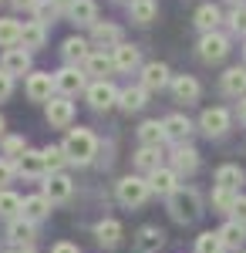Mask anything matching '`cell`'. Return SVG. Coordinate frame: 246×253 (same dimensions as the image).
I'll return each instance as SVG.
<instances>
[{
  "label": "cell",
  "mask_w": 246,
  "mask_h": 253,
  "mask_svg": "<svg viewBox=\"0 0 246 253\" xmlns=\"http://www.w3.org/2000/svg\"><path fill=\"white\" fill-rule=\"evenodd\" d=\"M162 128H165V138H172V142H186V138L192 135V122L186 115H169V118H162Z\"/></svg>",
  "instance_id": "cell-19"
},
{
  "label": "cell",
  "mask_w": 246,
  "mask_h": 253,
  "mask_svg": "<svg viewBox=\"0 0 246 253\" xmlns=\"http://www.w3.org/2000/svg\"><path fill=\"white\" fill-rule=\"evenodd\" d=\"M95 236L101 247H118L122 243V223L118 219H101L95 226Z\"/></svg>",
  "instance_id": "cell-28"
},
{
  "label": "cell",
  "mask_w": 246,
  "mask_h": 253,
  "mask_svg": "<svg viewBox=\"0 0 246 253\" xmlns=\"http://www.w3.org/2000/svg\"><path fill=\"white\" fill-rule=\"evenodd\" d=\"M51 213V199L41 193V196H24V206H20V216L31 219V223H41L44 216Z\"/></svg>",
  "instance_id": "cell-17"
},
{
  "label": "cell",
  "mask_w": 246,
  "mask_h": 253,
  "mask_svg": "<svg viewBox=\"0 0 246 253\" xmlns=\"http://www.w3.org/2000/svg\"><path fill=\"white\" fill-rule=\"evenodd\" d=\"M0 142H3V156L7 159H20L24 152H27V142H24L20 135H3Z\"/></svg>",
  "instance_id": "cell-41"
},
{
  "label": "cell",
  "mask_w": 246,
  "mask_h": 253,
  "mask_svg": "<svg viewBox=\"0 0 246 253\" xmlns=\"http://www.w3.org/2000/svg\"><path fill=\"white\" fill-rule=\"evenodd\" d=\"M138 64H142V54H138L135 44H118L115 47V68L118 71H135Z\"/></svg>",
  "instance_id": "cell-27"
},
{
  "label": "cell",
  "mask_w": 246,
  "mask_h": 253,
  "mask_svg": "<svg viewBox=\"0 0 246 253\" xmlns=\"http://www.w3.org/2000/svg\"><path fill=\"white\" fill-rule=\"evenodd\" d=\"M149 186H152V193H159V196H172L179 189V172L175 169H155Z\"/></svg>",
  "instance_id": "cell-18"
},
{
  "label": "cell",
  "mask_w": 246,
  "mask_h": 253,
  "mask_svg": "<svg viewBox=\"0 0 246 253\" xmlns=\"http://www.w3.org/2000/svg\"><path fill=\"white\" fill-rule=\"evenodd\" d=\"M51 3H54L57 10H61V7H64V10H68V7H71V3H75V0H51Z\"/></svg>",
  "instance_id": "cell-49"
},
{
  "label": "cell",
  "mask_w": 246,
  "mask_h": 253,
  "mask_svg": "<svg viewBox=\"0 0 246 253\" xmlns=\"http://www.w3.org/2000/svg\"><path fill=\"white\" fill-rule=\"evenodd\" d=\"M3 253H34L31 247H10V250H3Z\"/></svg>",
  "instance_id": "cell-51"
},
{
  "label": "cell",
  "mask_w": 246,
  "mask_h": 253,
  "mask_svg": "<svg viewBox=\"0 0 246 253\" xmlns=\"http://www.w3.org/2000/svg\"><path fill=\"white\" fill-rule=\"evenodd\" d=\"M17 172H24L27 179H41V175L47 172L44 152H38V149H27V152H24V156L17 159Z\"/></svg>",
  "instance_id": "cell-16"
},
{
  "label": "cell",
  "mask_w": 246,
  "mask_h": 253,
  "mask_svg": "<svg viewBox=\"0 0 246 253\" xmlns=\"http://www.w3.org/2000/svg\"><path fill=\"white\" fill-rule=\"evenodd\" d=\"M3 128H7V122H3V115H0V138H3Z\"/></svg>",
  "instance_id": "cell-52"
},
{
  "label": "cell",
  "mask_w": 246,
  "mask_h": 253,
  "mask_svg": "<svg viewBox=\"0 0 246 253\" xmlns=\"http://www.w3.org/2000/svg\"><path fill=\"white\" fill-rule=\"evenodd\" d=\"M64 152H68V162H78V166H88L98 152V138L91 128H71L68 138H64Z\"/></svg>",
  "instance_id": "cell-1"
},
{
  "label": "cell",
  "mask_w": 246,
  "mask_h": 253,
  "mask_svg": "<svg viewBox=\"0 0 246 253\" xmlns=\"http://www.w3.org/2000/svg\"><path fill=\"white\" fill-rule=\"evenodd\" d=\"M20 31H24V24L3 17L0 20V47H17L20 44Z\"/></svg>",
  "instance_id": "cell-36"
},
{
  "label": "cell",
  "mask_w": 246,
  "mask_h": 253,
  "mask_svg": "<svg viewBox=\"0 0 246 253\" xmlns=\"http://www.w3.org/2000/svg\"><path fill=\"white\" fill-rule=\"evenodd\" d=\"M219 20H223V14H219V7H212V3H203V7L196 10V27L206 31V34H212V31L219 27Z\"/></svg>",
  "instance_id": "cell-31"
},
{
  "label": "cell",
  "mask_w": 246,
  "mask_h": 253,
  "mask_svg": "<svg viewBox=\"0 0 246 253\" xmlns=\"http://www.w3.org/2000/svg\"><path fill=\"white\" fill-rule=\"evenodd\" d=\"M172 169L179 175H192L199 169V152H196L192 145H175V152H172Z\"/></svg>",
  "instance_id": "cell-14"
},
{
  "label": "cell",
  "mask_w": 246,
  "mask_h": 253,
  "mask_svg": "<svg viewBox=\"0 0 246 253\" xmlns=\"http://www.w3.org/2000/svg\"><path fill=\"white\" fill-rule=\"evenodd\" d=\"M51 253H78V247L75 243H54V250Z\"/></svg>",
  "instance_id": "cell-48"
},
{
  "label": "cell",
  "mask_w": 246,
  "mask_h": 253,
  "mask_svg": "<svg viewBox=\"0 0 246 253\" xmlns=\"http://www.w3.org/2000/svg\"><path fill=\"white\" fill-rule=\"evenodd\" d=\"M7 236H10V243H14V247H31V243L38 240V230H34V223H31V219L17 216V219H10Z\"/></svg>",
  "instance_id": "cell-13"
},
{
  "label": "cell",
  "mask_w": 246,
  "mask_h": 253,
  "mask_svg": "<svg viewBox=\"0 0 246 253\" xmlns=\"http://www.w3.org/2000/svg\"><path fill=\"white\" fill-rule=\"evenodd\" d=\"M27 98H31V101H51V98H54V75L34 71V75L27 78Z\"/></svg>",
  "instance_id": "cell-9"
},
{
  "label": "cell",
  "mask_w": 246,
  "mask_h": 253,
  "mask_svg": "<svg viewBox=\"0 0 246 253\" xmlns=\"http://www.w3.org/2000/svg\"><path fill=\"white\" fill-rule=\"evenodd\" d=\"M10 91H14V78L0 68V101H7V98H10Z\"/></svg>",
  "instance_id": "cell-45"
},
{
  "label": "cell",
  "mask_w": 246,
  "mask_h": 253,
  "mask_svg": "<svg viewBox=\"0 0 246 253\" xmlns=\"http://www.w3.org/2000/svg\"><path fill=\"white\" fill-rule=\"evenodd\" d=\"M199 128H203L209 138L226 135V128H229V112H226V108H206V112H203V118H199Z\"/></svg>",
  "instance_id": "cell-7"
},
{
  "label": "cell",
  "mask_w": 246,
  "mask_h": 253,
  "mask_svg": "<svg viewBox=\"0 0 246 253\" xmlns=\"http://www.w3.org/2000/svg\"><path fill=\"white\" fill-rule=\"evenodd\" d=\"M165 84H169V68H165L162 61L142 64V88H145V91H159V88H165Z\"/></svg>",
  "instance_id": "cell-10"
},
{
  "label": "cell",
  "mask_w": 246,
  "mask_h": 253,
  "mask_svg": "<svg viewBox=\"0 0 246 253\" xmlns=\"http://www.w3.org/2000/svg\"><path fill=\"white\" fill-rule=\"evenodd\" d=\"M162 243H165V233H162L159 226H142V230H138V240H135L138 253H155Z\"/></svg>",
  "instance_id": "cell-25"
},
{
  "label": "cell",
  "mask_w": 246,
  "mask_h": 253,
  "mask_svg": "<svg viewBox=\"0 0 246 253\" xmlns=\"http://www.w3.org/2000/svg\"><path fill=\"white\" fill-rule=\"evenodd\" d=\"M44 41H47V31H44V24H38V20L24 24V31H20V47H27V51H38V47H44Z\"/></svg>",
  "instance_id": "cell-26"
},
{
  "label": "cell",
  "mask_w": 246,
  "mask_h": 253,
  "mask_svg": "<svg viewBox=\"0 0 246 253\" xmlns=\"http://www.w3.org/2000/svg\"><path fill=\"white\" fill-rule=\"evenodd\" d=\"M135 166H138L142 172H155V169H162V149H149V145H142L138 156H135Z\"/></svg>",
  "instance_id": "cell-34"
},
{
  "label": "cell",
  "mask_w": 246,
  "mask_h": 253,
  "mask_svg": "<svg viewBox=\"0 0 246 253\" xmlns=\"http://www.w3.org/2000/svg\"><path fill=\"white\" fill-rule=\"evenodd\" d=\"M68 17L75 20L78 27H95L98 24V3L95 0H75L68 7Z\"/></svg>",
  "instance_id": "cell-15"
},
{
  "label": "cell",
  "mask_w": 246,
  "mask_h": 253,
  "mask_svg": "<svg viewBox=\"0 0 246 253\" xmlns=\"http://www.w3.org/2000/svg\"><path fill=\"white\" fill-rule=\"evenodd\" d=\"M61 54H64V61L75 68V64H84V61L91 58V51H88V41L84 38H68L64 41V47H61Z\"/></svg>",
  "instance_id": "cell-21"
},
{
  "label": "cell",
  "mask_w": 246,
  "mask_h": 253,
  "mask_svg": "<svg viewBox=\"0 0 246 253\" xmlns=\"http://www.w3.org/2000/svg\"><path fill=\"white\" fill-rule=\"evenodd\" d=\"M233 219L246 226V196H240V199H236V206H233Z\"/></svg>",
  "instance_id": "cell-46"
},
{
  "label": "cell",
  "mask_w": 246,
  "mask_h": 253,
  "mask_svg": "<svg viewBox=\"0 0 246 253\" xmlns=\"http://www.w3.org/2000/svg\"><path fill=\"white\" fill-rule=\"evenodd\" d=\"M91 41L98 47H118L122 44V27L118 24H95L91 27Z\"/></svg>",
  "instance_id": "cell-22"
},
{
  "label": "cell",
  "mask_w": 246,
  "mask_h": 253,
  "mask_svg": "<svg viewBox=\"0 0 246 253\" xmlns=\"http://www.w3.org/2000/svg\"><path fill=\"white\" fill-rule=\"evenodd\" d=\"M71 179L64 172H51V175H44V196L51 199V203H64L68 196H71Z\"/></svg>",
  "instance_id": "cell-12"
},
{
  "label": "cell",
  "mask_w": 246,
  "mask_h": 253,
  "mask_svg": "<svg viewBox=\"0 0 246 253\" xmlns=\"http://www.w3.org/2000/svg\"><path fill=\"white\" fill-rule=\"evenodd\" d=\"M229 24H233V31L246 34V7H236V10H233V17H229Z\"/></svg>",
  "instance_id": "cell-44"
},
{
  "label": "cell",
  "mask_w": 246,
  "mask_h": 253,
  "mask_svg": "<svg viewBox=\"0 0 246 253\" xmlns=\"http://www.w3.org/2000/svg\"><path fill=\"white\" fill-rule=\"evenodd\" d=\"M236 199H240V193H233V189H223V186L212 189V206H216L219 213H233Z\"/></svg>",
  "instance_id": "cell-38"
},
{
  "label": "cell",
  "mask_w": 246,
  "mask_h": 253,
  "mask_svg": "<svg viewBox=\"0 0 246 253\" xmlns=\"http://www.w3.org/2000/svg\"><path fill=\"white\" fill-rule=\"evenodd\" d=\"M243 58H246V47H243Z\"/></svg>",
  "instance_id": "cell-54"
},
{
  "label": "cell",
  "mask_w": 246,
  "mask_h": 253,
  "mask_svg": "<svg viewBox=\"0 0 246 253\" xmlns=\"http://www.w3.org/2000/svg\"><path fill=\"white\" fill-rule=\"evenodd\" d=\"M0 68L14 78V75H27L31 71V51L27 47H7L3 58H0Z\"/></svg>",
  "instance_id": "cell-8"
},
{
  "label": "cell",
  "mask_w": 246,
  "mask_h": 253,
  "mask_svg": "<svg viewBox=\"0 0 246 253\" xmlns=\"http://www.w3.org/2000/svg\"><path fill=\"white\" fill-rule=\"evenodd\" d=\"M128 3H132V0H128Z\"/></svg>",
  "instance_id": "cell-55"
},
{
  "label": "cell",
  "mask_w": 246,
  "mask_h": 253,
  "mask_svg": "<svg viewBox=\"0 0 246 253\" xmlns=\"http://www.w3.org/2000/svg\"><path fill=\"white\" fill-rule=\"evenodd\" d=\"M44 152V162H47V169L57 172L64 162H68V152H64V145H47V149H41Z\"/></svg>",
  "instance_id": "cell-40"
},
{
  "label": "cell",
  "mask_w": 246,
  "mask_h": 253,
  "mask_svg": "<svg viewBox=\"0 0 246 253\" xmlns=\"http://www.w3.org/2000/svg\"><path fill=\"white\" fill-rule=\"evenodd\" d=\"M34 14H38V24H47V20L57 14V7L51 3V0H41L38 7H34Z\"/></svg>",
  "instance_id": "cell-42"
},
{
  "label": "cell",
  "mask_w": 246,
  "mask_h": 253,
  "mask_svg": "<svg viewBox=\"0 0 246 253\" xmlns=\"http://www.w3.org/2000/svg\"><path fill=\"white\" fill-rule=\"evenodd\" d=\"M226 54H229V38H226V34H219V31L203 34V41H199V58H203V61H209V64H219Z\"/></svg>",
  "instance_id": "cell-4"
},
{
  "label": "cell",
  "mask_w": 246,
  "mask_h": 253,
  "mask_svg": "<svg viewBox=\"0 0 246 253\" xmlns=\"http://www.w3.org/2000/svg\"><path fill=\"white\" fill-rule=\"evenodd\" d=\"M169 213L175 223H192L196 216H199V193L196 189H175L169 196Z\"/></svg>",
  "instance_id": "cell-2"
},
{
  "label": "cell",
  "mask_w": 246,
  "mask_h": 253,
  "mask_svg": "<svg viewBox=\"0 0 246 253\" xmlns=\"http://www.w3.org/2000/svg\"><path fill=\"white\" fill-rule=\"evenodd\" d=\"M233 3H243V0H233Z\"/></svg>",
  "instance_id": "cell-53"
},
{
  "label": "cell",
  "mask_w": 246,
  "mask_h": 253,
  "mask_svg": "<svg viewBox=\"0 0 246 253\" xmlns=\"http://www.w3.org/2000/svg\"><path fill=\"white\" fill-rule=\"evenodd\" d=\"M54 88L61 91V95H78V91H84V71H78V68H61V71H54Z\"/></svg>",
  "instance_id": "cell-6"
},
{
  "label": "cell",
  "mask_w": 246,
  "mask_h": 253,
  "mask_svg": "<svg viewBox=\"0 0 246 253\" xmlns=\"http://www.w3.org/2000/svg\"><path fill=\"white\" fill-rule=\"evenodd\" d=\"M71 118H75V105H71L64 95L47 101V122H51L54 128H68V125H71Z\"/></svg>",
  "instance_id": "cell-11"
},
{
  "label": "cell",
  "mask_w": 246,
  "mask_h": 253,
  "mask_svg": "<svg viewBox=\"0 0 246 253\" xmlns=\"http://www.w3.org/2000/svg\"><path fill=\"white\" fill-rule=\"evenodd\" d=\"M112 68H115V58L101 54V51H98V54H91V58L84 61V75H95L98 81H105V75H108Z\"/></svg>",
  "instance_id": "cell-33"
},
{
  "label": "cell",
  "mask_w": 246,
  "mask_h": 253,
  "mask_svg": "<svg viewBox=\"0 0 246 253\" xmlns=\"http://www.w3.org/2000/svg\"><path fill=\"white\" fill-rule=\"evenodd\" d=\"M14 172H17V169H14V162H10V159H0V189L14 179Z\"/></svg>",
  "instance_id": "cell-43"
},
{
  "label": "cell",
  "mask_w": 246,
  "mask_h": 253,
  "mask_svg": "<svg viewBox=\"0 0 246 253\" xmlns=\"http://www.w3.org/2000/svg\"><path fill=\"white\" fill-rule=\"evenodd\" d=\"M149 196H152V186H149V179H142V175H125L118 182V203L128 206V210L142 206Z\"/></svg>",
  "instance_id": "cell-3"
},
{
  "label": "cell",
  "mask_w": 246,
  "mask_h": 253,
  "mask_svg": "<svg viewBox=\"0 0 246 253\" xmlns=\"http://www.w3.org/2000/svg\"><path fill=\"white\" fill-rule=\"evenodd\" d=\"M145 98H149L145 88H125L118 95V108L122 112H138V108H145Z\"/></svg>",
  "instance_id": "cell-32"
},
{
  "label": "cell",
  "mask_w": 246,
  "mask_h": 253,
  "mask_svg": "<svg viewBox=\"0 0 246 253\" xmlns=\"http://www.w3.org/2000/svg\"><path fill=\"white\" fill-rule=\"evenodd\" d=\"M172 95H175V101H186V105L199 101V81L189 78V75H179V78H172Z\"/></svg>",
  "instance_id": "cell-20"
},
{
  "label": "cell",
  "mask_w": 246,
  "mask_h": 253,
  "mask_svg": "<svg viewBox=\"0 0 246 253\" xmlns=\"http://www.w3.org/2000/svg\"><path fill=\"white\" fill-rule=\"evenodd\" d=\"M20 206H24V199H20L17 193L0 189V216H3V219H17V216H20Z\"/></svg>",
  "instance_id": "cell-37"
},
{
  "label": "cell",
  "mask_w": 246,
  "mask_h": 253,
  "mask_svg": "<svg viewBox=\"0 0 246 253\" xmlns=\"http://www.w3.org/2000/svg\"><path fill=\"white\" fill-rule=\"evenodd\" d=\"M243 182H246V172L240 169V166H219V169H216V186H223V189L240 193Z\"/></svg>",
  "instance_id": "cell-24"
},
{
  "label": "cell",
  "mask_w": 246,
  "mask_h": 253,
  "mask_svg": "<svg viewBox=\"0 0 246 253\" xmlns=\"http://www.w3.org/2000/svg\"><path fill=\"white\" fill-rule=\"evenodd\" d=\"M84 95H88V105H91L95 112H108L112 105H118V95H122V91L115 88L112 81H95Z\"/></svg>",
  "instance_id": "cell-5"
},
{
  "label": "cell",
  "mask_w": 246,
  "mask_h": 253,
  "mask_svg": "<svg viewBox=\"0 0 246 253\" xmlns=\"http://www.w3.org/2000/svg\"><path fill=\"white\" fill-rule=\"evenodd\" d=\"M240 122L246 125V98H240Z\"/></svg>",
  "instance_id": "cell-50"
},
{
  "label": "cell",
  "mask_w": 246,
  "mask_h": 253,
  "mask_svg": "<svg viewBox=\"0 0 246 253\" xmlns=\"http://www.w3.org/2000/svg\"><path fill=\"white\" fill-rule=\"evenodd\" d=\"M10 3H14L17 10H34V7H38L41 0H10Z\"/></svg>",
  "instance_id": "cell-47"
},
{
  "label": "cell",
  "mask_w": 246,
  "mask_h": 253,
  "mask_svg": "<svg viewBox=\"0 0 246 253\" xmlns=\"http://www.w3.org/2000/svg\"><path fill=\"white\" fill-rule=\"evenodd\" d=\"M226 247H223V240H219V233H199L196 236V253H223Z\"/></svg>",
  "instance_id": "cell-39"
},
{
  "label": "cell",
  "mask_w": 246,
  "mask_h": 253,
  "mask_svg": "<svg viewBox=\"0 0 246 253\" xmlns=\"http://www.w3.org/2000/svg\"><path fill=\"white\" fill-rule=\"evenodd\" d=\"M219 240H223V247H229V250H240L246 243V226L236 223V219H229L226 226L219 230Z\"/></svg>",
  "instance_id": "cell-30"
},
{
  "label": "cell",
  "mask_w": 246,
  "mask_h": 253,
  "mask_svg": "<svg viewBox=\"0 0 246 253\" xmlns=\"http://www.w3.org/2000/svg\"><path fill=\"white\" fill-rule=\"evenodd\" d=\"M138 142L149 145V149H159V145L165 142V128H162V122H155V118L142 122V125H138Z\"/></svg>",
  "instance_id": "cell-23"
},
{
  "label": "cell",
  "mask_w": 246,
  "mask_h": 253,
  "mask_svg": "<svg viewBox=\"0 0 246 253\" xmlns=\"http://www.w3.org/2000/svg\"><path fill=\"white\" fill-rule=\"evenodd\" d=\"M223 91L233 98H246V68H229L223 75Z\"/></svg>",
  "instance_id": "cell-29"
},
{
  "label": "cell",
  "mask_w": 246,
  "mask_h": 253,
  "mask_svg": "<svg viewBox=\"0 0 246 253\" xmlns=\"http://www.w3.org/2000/svg\"><path fill=\"white\" fill-rule=\"evenodd\" d=\"M155 0H132L128 3V14H132V20L135 24H152L155 20Z\"/></svg>",
  "instance_id": "cell-35"
}]
</instances>
